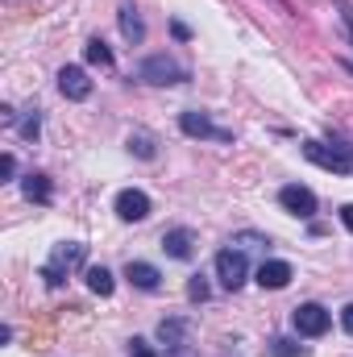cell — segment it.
Segmentation results:
<instances>
[{
  "instance_id": "1",
  "label": "cell",
  "mask_w": 353,
  "mask_h": 357,
  "mask_svg": "<svg viewBox=\"0 0 353 357\" xmlns=\"http://www.w3.org/2000/svg\"><path fill=\"white\" fill-rule=\"evenodd\" d=\"M84 258H88V245H84V241H63V245H54V250H50V262L42 266L46 287H63V278H67L71 270L84 266Z\"/></svg>"
},
{
  "instance_id": "2",
  "label": "cell",
  "mask_w": 353,
  "mask_h": 357,
  "mask_svg": "<svg viewBox=\"0 0 353 357\" xmlns=\"http://www.w3.org/2000/svg\"><path fill=\"white\" fill-rule=\"evenodd\" d=\"M345 150H350V146H324V142H316V137L303 142V158L316 162V167H324V171H333V175H350L353 171V154H345Z\"/></svg>"
},
{
  "instance_id": "3",
  "label": "cell",
  "mask_w": 353,
  "mask_h": 357,
  "mask_svg": "<svg viewBox=\"0 0 353 357\" xmlns=\"http://www.w3.org/2000/svg\"><path fill=\"white\" fill-rule=\"evenodd\" d=\"M137 75H142L146 84H158V88H167V84H187V79H191L187 67L175 63L171 54H150V59L137 67Z\"/></svg>"
},
{
  "instance_id": "4",
  "label": "cell",
  "mask_w": 353,
  "mask_h": 357,
  "mask_svg": "<svg viewBox=\"0 0 353 357\" xmlns=\"http://www.w3.org/2000/svg\"><path fill=\"white\" fill-rule=\"evenodd\" d=\"M179 129H183L187 137H200V142H233V133H229V129H220V125H212V116H208V112H200V108L179 112Z\"/></svg>"
},
{
  "instance_id": "5",
  "label": "cell",
  "mask_w": 353,
  "mask_h": 357,
  "mask_svg": "<svg viewBox=\"0 0 353 357\" xmlns=\"http://www.w3.org/2000/svg\"><path fill=\"white\" fill-rule=\"evenodd\" d=\"M291 324H295L299 337H324V333L333 328V316H329L320 303H299V307L291 312Z\"/></svg>"
},
{
  "instance_id": "6",
  "label": "cell",
  "mask_w": 353,
  "mask_h": 357,
  "mask_svg": "<svg viewBox=\"0 0 353 357\" xmlns=\"http://www.w3.org/2000/svg\"><path fill=\"white\" fill-rule=\"evenodd\" d=\"M246 274H250V266H246V254L241 250H220L216 254V278H220L225 291H237L246 282Z\"/></svg>"
},
{
  "instance_id": "7",
  "label": "cell",
  "mask_w": 353,
  "mask_h": 357,
  "mask_svg": "<svg viewBox=\"0 0 353 357\" xmlns=\"http://www.w3.org/2000/svg\"><path fill=\"white\" fill-rule=\"evenodd\" d=\"M278 204H283L291 216H299V220L316 216V195H312V187H303V183H287V187L278 191Z\"/></svg>"
},
{
  "instance_id": "8",
  "label": "cell",
  "mask_w": 353,
  "mask_h": 357,
  "mask_svg": "<svg viewBox=\"0 0 353 357\" xmlns=\"http://www.w3.org/2000/svg\"><path fill=\"white\" fill-rule=\"evenodd\" d=\"M117 216H121L125 225L146 220V216H150V195H146V191H137V187H125V191L117 195Z\"/></svg>"
},
{
  "instance_id": "9",
  "label": "cell",
  "mask_w": 353,
  "mask_h": 357,
  "mask_svg": "<svg viewBox=\"0 0 353 357\" xmlns=\"http://www.w3.org/2000/svg\"><path fill=\"white\" fill-rule=\"evenodd\" d=\"M59 91L67 96V100H88L91 96V79L84 67H63L59 71Z\"/></svg>"
},
{
  "instance_id": "10",
  "label": "cell",
  "mask_w": 353,
  "mask_h": 357,
  "mask_svg": "<svg viewBox=\"0 0 353 357\" xmlns=\"http://www.w3.org/2000/svg\"><path fill=\"white\" fill-rule=\"evenodd\" d=\"M287 282H291V262L274 258V262H262V266H258V287H262V291H283Z\"/></svg>"
},
{
  "instance_id": "11",
  "label": "cell",
  "mask_w": 353,
  "mask_h": 357,
  "mask_svg": "<svg viewBox=\"0 0 353 357\" xmlns=\"http://www.w3.org/2000/svg\"><path fill=\"white\" fill-rule=\"evenodd\" d=\"M163 250H167L175 262H187V258H191V250H195L191 229H171V233H163Z\"/></svg>"
},
{
  "instance_id": "12",
  "label": "cell",
  "mask_w": 353,
  "mask_h": 357,
  "mask_svg": "<svg viewBox=\"0 0 353 357\" xmlns=\"http://www.w3.org/2000/svg\"><path fill=\"white\" fill-rule=\"evenodd\" d=\"M125 278H129L137 291H158V282H163L158 266H150V262H129V266H125Z\"/></svg>"
},
{
  "instance_id": "13",
  "label": "cell",
  "mask_w": 353,
  "mask_h": 357,
  "mask_svg": "<svg viewBox=\"0 0 353 357\" xmlns=\"http://www.w3.org/2000/svg\"><path fill=\"white\" fill-rule=\"evenodd\" d=\"M21 191H25V199H33V204H50V199H54V187H50L46 175H25L21 178Z\"/></svg>"
},
{
  "instance_id": "14",
  "label": "cell",
  "mask_w": 353,
  "mask_h": 357,
  "mask_svg": "<svg viewBox=\"0 0 353 357\" xmlns=\"http://www.w3.org/2000/svg\"><path fill=\"white\" fill-rule=\"evenodd\" d=\"M121 33H125V42H146V25H142V17H137V8L133 4H121Z\"/></svg>"
},
{
  "instance_id": "15",
  "label": "cell",
  "mask_w": 353,
  "mask_h": 357,
  "mask_svg": "<svg viewBox=\"0 0 353 357\" xmlns=\"http://www.w3.org/2000/svg\"><path fill=\"white\" fill-rule=\"evenodd\" d=\"M84 278H88V287L100 295V299H108V295L117 291V282H112V270H104V266H88V270H84Z\"/></svg>"
},
{
  "instance_id": "16",
  "label": "cell",
  "mask_w": 353,
  "mask_h": 357,
  "mask_svg": "<svg viewBox=\"0 0 353 357\" xmlns=\"http://www.w3.org/2000/svg\"><path fill=\"white\" fill-rule=\"evenodd\" d=\"M183 337H187V320H163V324H158V341H163L167 349H179V345H187Z\"/></svg>"
},
{
  "instance_id": "17",
  "label": "cell",
  "mask_w": 353,
  "mask_h": 357,
  "mask_svg": "<svg viewBox=\"0 0 353 357\" xmlns=\"http://www.w3.org/2000/svg\"><path fill=\"white\" fill-rule=\"evenodd\" d=\"M266 354H270V357H303L308 349H303V345H295L291 337H274V341L266 345Z\"/></svg>"
},
{
  "instance_id": "18",
  "label": "cell",
  "mask_w": 353,
  "mask_h": 357,
  "mask_svg": "<svg viewBox=\"0 0 353 357\" xmlns=\"http://www.w3.org/2000/svg\"><path fill=\"white\" fill-rule=\"evenodd\" d=\"M84 54H88V63H91V67H112V50L104 46V38H91Z\"/></svg>"
},
{
  "instance_id": "19",
  "label": "cell",
  "mask_w": 353,
  "mask_h": 357,
  "mask_svg": "<svg viewBox=\"0 0 353 357\" xmlns=\"http://www.w3.org/2000/svg\"><path fill=\"white\" fill-rule=\"evenodd\" d=\"M17 133H21L25 142H33V137L42 133V116H38V108H29V112H25V116L17 121Z\"/></svg>"
},
{
  "instance_id": "20",
  "label": "cell",
  "mask_w": 353,
  "mask_h": 357,
  "mask_svg": "<svg viewBox=\"0 0 353 357\" xmlns=\"http://www.w3.org/2000/svg\"><path fill=\"white\" fill-rule=\"evenodd\" d=\"M129 150H133L137 158H146V162H150V158L158 154V150H154V137H150V133H133V137H129Z\"/></svg>"
},
{
  "instance_id": "21",
  "label": "cell",
  "mask_w": 353,
  "mask_h": 357,
  "mask_svg": "<svg viewBox=\"0 0 353 357\" xmlns=\"http://www.w3.org/2000/svg\"><path fill=\"white\" fill-rule=\"evenodd\" d=\"M187 299H191V303H204V299H208V282H204L200 274L187 282Z\"/></svg>"
},
{
  "instance_id": "22",
  "label": "cell",
  "mask_w": 353,
  "mask_h": 357,
  "mask_svg": "<svg viewBox=\"0 0 353 357\" xmlns=\"http://www.w3.org/2000/svg\"><path fill=\"white\" fill-rule=\"evenodd\" d=\"M129 357H158V354H154V345H150L146 337H133V341H129Z\"/></svg>"
},
{
  "instance_id": "23",
  "label": "cell",
  "mask_w": 353,
  "mask_h": 357,
  "mask_svg": "<svg viewBox=\"0 0 353 357\" xmlns=\"http://www.w3.org/2000/svg\"><path fill=\"white\" fill-rule=\"evenodd\" d=\"M337 13H341V21L350 25V33H353V4L350 0H337Z\"/></svg>"
},
{
  "instance_id": "24",
  "label": "cell",
  "mask_w": 353,
  "mask_h": 357,
  "mask_svg": "<svg viewBox=\"0 0 353 357\" xmlns=\"http://www.w3.org/2000/svg\"><path fill=\"white\" fill-rule=\"evenodd\" d=\"M341 328L353 337V303H345V307H341Z\"/></svg>"
},
{
  "instance_id": "25",
  "label": "cell",
  "mask_w": 353,
  "mask_h": 357,
  "mask_svg": "<svg viewBox=\"0 0 353 357\" xmlns=\"http://www.w3.org/2000/svg\"><path fill=\"white\" fill-rule=\"evenodd\" d=\"M0 167H4V178L17 175V158H13V154H4V162H0Z\"/></svg>"
},
{
  "instance_id": "26",
  "label": "cell",
  "mask_w": 353,
  "mask_h": 357,
  "mask_svg": "<svg viewBox=\"0 0 353 357\" xmlns=\"http://www.w3.org/2000/svg\"><path fill=\"white\" fill-rule=\"evenodd\" d=\"M341 225L353 233V204H345V208H341Z\"/></svg>"
},
{
  "instance_id": "27",
  "label": "cell",
  "mask_w": 353,
  "mask_h": 357,
  "mask_svg": "<svg viewBox=\"0 0 353 357\" xmlns=\"http://www.w3.org/2000/svg\"><path fill=\"white\" fill-rule=\"evenodd\" d=\"M278 4H283V0H278Z\"/></svg>"
}]
</instances>
